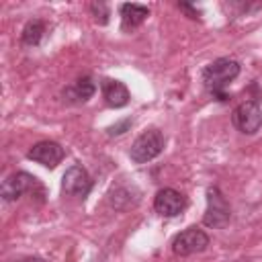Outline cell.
Wrapping results in <instances>:
<instances>
[{
    "label": "cell",
    "mask_w": 262,
    "mask_h": 262,
    "mask_svg": "<svg viewBox=\"0 0 262 262\" xmlns=\"http://www.w3.org/2000/svg\"><path fill=\"white\" fill-rule=\"evenodd\" d=\"M239 61L231 57H219L203 70V84L213 96H217V100H227L225 86L239 76Z\"/></svg>",
    "instance_id": "6da1fadb"
},
{
    "label": "cell",
    "mask_w": 262,
    "mask_h": 262,
    "mask_svg": "<svg viewBox=\"0 0 262 262\" xmlns=\"http://www.w3.org/2000/svg\"><path fill=\"white\" fill-rule=\"evenodd\" d=\"M164 135L160 129H145L133 143L129 149V156L135 164H145L151 162L154 158H158L164 151Z\"/></svg>",
    "instance_id": "7a4b0ae2"
},
{
    "label": "cell",
    "mask_w": 262,
    "mask_h": 262,
    "mask_svg": "<svg viewBox=\"0 0 262 262\" xmlns=\"http://www.w3.org/2000/svg\"><path fill=\"white\" fill-rule=\"evenodd\" d=\"M231 217V207L225 199V194L219 190V186H209L207 188V209L203 215V225L221 229L229 223Z\"/></svg>",
    "instance_id": "3957f363"
},
{
    "label": "cell",
    "mask_w": 262,
    "mask_h": 262,
    "mask_svg": "<svg viewBox=\"0 0 262 262\" xmlns=\"http://www.w3.org/2000/svg\"><path fill=\"white\" fill-rule=\"evenodd\" d=\"M233 127L244 135H254L262 127V108L256 100H244L239 102L231 113Z\"/></svg>",
    "instance_id": "277c9868"
},
{
    "label": "cell",
    "mask_w": 262,
    "mask_h": 262,
    "mask_svg": "<svg viewBox=\"0 0 262 262\" xmlns=\"http://www.w3.org/2000/svg\"><path fill=\"white\" fill-rule=\"evenodd\" d=\"M207 246H209V235L196 225L186 227L172 239V252L176 256H192L207 250Z\"/></svg>",
    "instance_id": "5b68a950"
},
{
    "label": "cell",
    "mask_w": 262,
    "mask_h": 262,
    "mask_svg": "<svg viewBox=\"0 0 262 262\" xmlns=\"http://www.w3.org/2000/svg\"><path fill=\"white\" fill-rule=\"evenodd\" d=\"M90 188H92V178L86 172V168L76 164V166H70L63 172V176H61V190H63V194L86 199Z\"/></svg>",
    "instance_id": "8992f818"
},
{
    "label": "cell",
    "mask_w": 262,
    "mask_h": 262,
    "mask_svg": "<svg viewBox=\"0 0 262 262\" xmlns=\"http://www.w3.org/2000/svg\"><path fill=\"white\" fill-rule=\"evenodd\" d=\"M35 188L37 190L43 188L35 176H31L27 172H14V174L6 176V180L2 182V190L0 192H2V199L6 203H10V201L20 199L25 192H33Z\"/></svg>",
    "instance_id": "52a82bcc"
},
{
    "label": "cell",
    "mask_w": 262,
    "mask_h": 262,
    "mask_svg": "<svg viewBox=\"0 0 262 262\" xmlns=\"http://www.w3.org/2000/svg\"><path fill=\"white\" fill-rule=\"evenodd\" d=\"M186 196L176 188H162L154 199V209L162 217H176L186 209Z\"/></svg>",
    "instance_id": "ba28073f"
},
{
    "label": "cell",
    "mask_w": 262,
    "mask_h": 262,
    "mask_svg": "<svg viewBox=\"0 0 262 262\" xmlns=\"http://www.w3.org/2000/svg\"><path fill=\"white\" fill-rule=\"evenodd\" d=\"M27 158L37 162V164H41V166H45V168H55L66 158V151L57 141H49L47 139V141H37L27 151Z\"/></svg>",
    "instance_id": "9c48e42d"
},
{
    "label": "cell",
    "mask_w": 262,
    "mask_h": 262,
    "mask_svg": "<svg viewBox=\"0 0 262 262\" xmlns=\"http://www.w3.org/2000/svg\"><path fill=\"white\" fill-rule=\"evenodd\" d=\"M100 88H102V98H104V102H106L108 106H113V108L125 106V104L129 102V98H131L127 86H125L121 80L104 78L102 84H100Z\"/></svg>",
    "instance_id": "30bf717a"
},
{
    "label": "cell",
    "mask_w": 262,
    "mask_h": 262,
    "mask_svg": "<svg viewBox=\"0 0 262 262\" xmlns=\"http://www.w3.org/2000/svg\"><path fill=\"white\" fill-rule=\"evenodd\" d=\"M119 12H121V29L125 33L137 29L149 16V8L147 6H143V4H129V2L121 4Z\"/></svg>",
    "instance_id": "8fae6325"
},
{
    "label": "cell",
    "mask_w": 262,
    "mask_h": 262,
    "mask_svg": "<svg viewBox=\"0 0 262 262\" xmlns=\"http://www.w3.org/2000/svg\"><path fill=\"white\" fill-rule=\"evenodd\" d=\"M96 92V84L90 76H84V78H78L72 86H68L63 90V96L68 102H86L94 96Z\"/></svg>",
    "instance_id": "7c38bea8"
},
{
    "label": "cell",
    "mask_w": 262,
    "mask_h": 262,
    "mask_svg": "<svg viewBox=\"0 0 262 262\" xmlns=\"http://www.w3.org/2000/svg\"><path fill=\"white\" fill-rule=\"evenodd\" d=\"M43 33H45V23L39 20V18H33V20H29V23L25 25L20 39H23L25 45L37 47V45L41 43V39H43Z\"/></svg>",
    "instance_id": "4fadbf2b"
},
{
    "label": "cell",
    "mask_w": 262,
    "mask_h": 262,
    "mask_svg": "<svg viewBox=\"0 0 262 262\" xmlns=\"http://www.w3.org/2000/svg\"><path fill=\"white\" fill-rule=\"evenodd\" d=\"M90 12L94 16V20L98 25H106L108 23V6L104 2H92L90 4Z\"/></svg>",
    "instance_id": "5bb4252c"
},
{
    "label": "cell",
    "mask_w": 262,
    "mask_h": 262,
    "mask_svg": "<svg viewBox=\"0 0 262 262\" xmlns=\"http://www.w3.org/2000/svg\"><path fill=\"white\" fill-rule=\"evenodd\" d=\"M129 125H131V119H125V121H121V123L108 127V135H121V133H125V131L129 129Z\"/></svg>",
    "instance_id": "9a60e30c"
},
{
    "label": "cell",
    "mask_w": 262,
    "mask_h": 262,
    "mask_svg": "<svg viewBox=\"0 0 262 262\" xmlns=\"http://www.w3.org/2000/svg\"><path fill=\"white\" fill-rule=\"evenodd\" d=\"M178 8H180V10H184V12H188V16H190V18H199V14H201L192 4H186V2H180V4H178Z\"/></svg>",
    "instance_id": "2e32d148"
},
{
    "label": "cell",
    "mask_w": 262,
    "mask_h": 262,
    "mask_svg": "<svg viewBox=\"0 0 262 262\" xmlns=\"http://www.w3.org/2000/svg\"><path fill=\"white\" fill-rule=\"evenodd\" d=\"M12 262H45V260L37 258V256H29V258H23V260H12Z\"/></svg>",
    "instance_id": "e0dca14e"
}]
</instances>
